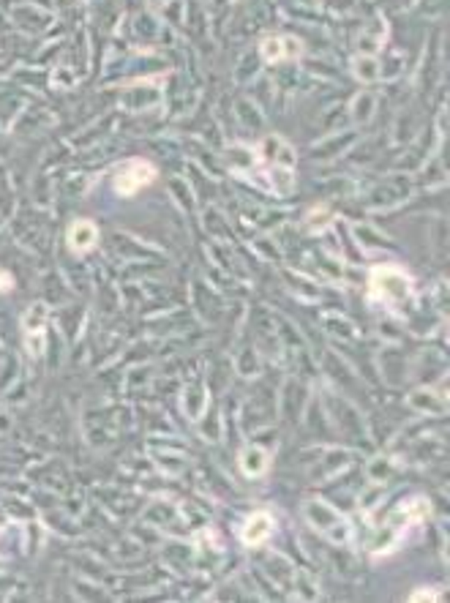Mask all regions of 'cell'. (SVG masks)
Listing matches in <instances>:
<instances>
[{"label":"cell","instance_id":"cell-8","mask_svg":"<svg viewBox=\"0 0 450 603\" xmlns=\"http://www.w3.org/2000/svg\"><path fill=\"white\" fill-rule=\"evenodd\" d=\"M0 289H3V292L11 289V276H8V273H0Z\"/></svg>","mask_w":450,"mask_h":603},{"label":"cell","instance_id":"cell-3","mask_svg":"<svg viewBox=\"0 0 450 603\" xmlns=\"http://www.w3.org/2000/svg\"><path fill=\"white\" fill-rule=\"evenodd\" d=\"M259 52L267 63H284V61H295L300 58V44L290 38V36H267L262 44H259Z\"/></svg>","mask_w":450,"mask_h":603},{"label":"cell","instance_id":"cell-2","mask_svg":"<svg viewBox=\"0 0 450 603\" xmlns=\"http://www.w3.org/2000/svg\"><path fill=\"white\" fill-rule=\"evenodd\" d=\"M153 181H156V167H153V164H148V161H142V159H131L118 169V175H115V191L123 194V197H134L137 191L150 186Z\"/></svg>","mask_w":450,"mask_h":603},{"label":"cell","instance_id":"cell-6","mask_svg":"<svg viewBox=\"0 0 450 603\" xmlns=\"http://www.w3.org/2000/svg\"><path fill=\"white\" fill-rule=\"evenodd\" d=\"M240 467H243V473L246 475H259V473H265V467H267V456H265V450H259V448H249L246 453H243V459H240Z\"/></svg>","mask_w":450,"mask_h":603},{"label":"cell","instance_id":"cell-5","mask_svg":"<svg viewBox=\"0 0 450 603\" xmlns=\"http://www.w3.org/2000/svg\"><path fill=\"white\" fill-rule=\"evenodd\" d=\"M270 535H273V516H270V513L259 510L254 516H249V521H246V527H243V543H246V546H259V543H265Z\"/></svg>","mask_w":450,"mask_h":603},{"label":"cell","instance_id":"cell-1","mask_svg":"<svg viewBox=\"0 0 450 603\" xmlns=\"http://www.w3.org/2000/svg\"><path fill=\"white\" fill-rule=\"evenodd\" d=\"M412 295V279L398 265H382L371 270L368 298L380 303H401Z\"/></svg>","mask_w":450,"mask_h":603},{"label":"cell","instance_id":"cell-4","mask_svg":"<svg viewBox=\"0 0 450 603\" xmlns=\"http://www.w3.org/2000/svg\"><path fill=\"white\" fill-rule=\"evenodd\" d=\"M96 241H98V229L93 222L82 219V222H74L68 227V246H71V252L85 254V252H91V249L96 246Z\"/></svg>","mask_w":450,"mask_h":603},{"label":"cell","instance_id":"cell-7","mask_svg":"<svg viewBox=\"0 0 450 603\" xmlns=\"http://www.w3.org/2000/svg\"><path fill=\"white\" fill-rule=\"evenodd\" d=\"M410 601H437V595L434 593H415V595H410Z\"/></svg>","mask_w":450,"mask_h":603}]
</instances>
